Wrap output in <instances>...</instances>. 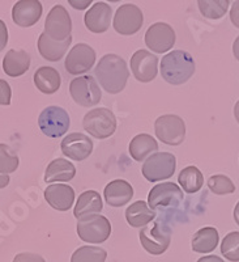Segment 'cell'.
<instances>
[{
    "mask_svg": "<svg viewBox=\"0 0 239 262\" xmlns=\"http://www.w3.org/2000/svg\"><path fill=\"white\" fill-rule=\"evenodd\" d=\"M94 75L107 93L116 95L127 85L130 70L123 58L116 54H106L95 66Z\"/></svg>",
    "mask_w": 239,
    "mask_h": 262,
    "instance_id": "6da1fadb",
    "label": "cell"
},
{
    "mask_svg": "<svg viewBox=\"0 0 239 262\" xmlns=\"http://www.w3.org/2000/svg\"><path fill=\"white\" fill-rule=\"evenodd\" d=\"M195 67L191 54L183 50H173L161 60V75L169 84L182 85L194 76Z\"/></svg>",
    "mask_w": 239,
    "mask_h": 262,
    "instance_id": "7a4b0ae2",
    "label": "cell"
},
{
    "mask_svg": "<svg viewBox=\"0 0 239 262\" xmlns=\"http://www.w3.org/2000/svg\"><path fill=\"white\" fill-rule=\"evenodd\" d=\"M173 231L161 219L149 226L142 227L139 232L140 243L148 253L159 256L165 253L172 243Z\"/></svg>",
    "mask_w": 239,
    "mask_h": 262,
    "instance_id": "3957f363",
    "label": "cell"
},
{
    "mask_svg": "<svg viewBox=\"0 0 239 262\" xmlns=\"http://www.w3.org/2000/svg\"><path fill=\"white\" fill-rule=\"evenodd\" d=\"M77 235L85 243L101 244L111 235V223L104 215H86L77 221Z\"/></svg>",
    "mask_w": 239,
    "mask_h": 262,
    "instance_id": "277c9868",
    "label": "cell"
},
{
    "mask_svg": "<svg viewBox=\"0 0 239 262\" xmlns=\"http://www.w3.org/2000/svg\"><path fill=\"white\" fill-rule=\"evenodd\" d=\"M84 130L97 139H106L116 130V118L107 107H95L89 111L83 119Z\"/></svg>",
    "mask_w": 239,
    "mask_h": 262,
    "instance_id": "5b68a950",
    "label": "cell"
},
{
    "mask_svg": "<svg viewBox=\"0 0 239 262\" xmlns=\"http://www.w3.org/2000/svg\"><path fill=\"white\" fill-rule=\"evenodd\" d=\"M177 168V159L170 152H156L144 161L142 176L149 182H158L173 177Z\"/></svg>",
    "mask_w": 239,
    "mask_h": 262,
    "instance_id": "8992f818",
    "label": "cell"
},
{
    "mask_svg": "<svg viewBox=\"0 0 239 262\" xmlns=\"http://www.w3.org/2000/svg\"><path fill=\"white\" fill-rule=\"evenodd\" d=\"M183 201V191L174 182L157 184L148 195V206L153 211H165V210L178 207Z\"/></svg>",
    "mask_w": 239,
    "mask_h": 262,
    "instance_id": "52a82bcc",
    "label": "cell"
},
{
    "mask_svg": "<svg viewBox=\"0 0 239 262\" xmlns=\"http://www.w3.org/2000/svg\"><path fill=\"white\" fill-rule=\"evenodd\" d=\"M154 133L162 143L169 146H179L186 138V123L179 116L165 114L156 119Z\"/></svg>",
    "mask_w": 239,
    "mask_h": 262,
    "instance_id": "ba28073f",
    "label": "cell"
},
{
    "mask_svg": "<svg viewBox=\"0 0 239 262\" xmlns=\"http://www.w3.org/2000/svg\"><path fill=\"white\" fill-rule=\"evenodd\" d=\"M71 125L67 111L60 106H47L38 117V126L49 138H60L65 134Z\"/></svg>",
    "mask_w": 239,
    "mask_h": 262,
    "instance_id": "9c48e42d",
    "label": "cell"
},
{
    "mask_svg": "<svg viewBox=\"0 0 239 262\" xmlns=\"http://www.w3.org/2000/svg\"><path fill=\"white\" fill-rule=\"evenodd\" d=\"M69 93L74 101L84 107L94 106L102 98L100 85L90 75H83L74 79L69 84Z\"/></svg>",
    "mask_w": 239,
    "mask_h": 262,
    "instance_id": "30bf717a",
    "label": "cell"
},
{
    "mask_svg": "<svg viewBox=\"0 0 239 262\" xmlns=\"http://www.w3.org/2000/svg\"><path fill=\"white\" fill-rule=\"evenodd\" d=\"M144 24L141 9L135 4H123L116 9L112 27L122 36H132L139 32Z\"/></svg>",
    "mask_w": 239,
    "mask_h": 262,
    "instance_id": "8fae6325",
    "label": "cell"
},
{
    "mask_svg": "<svg viewBox=\"0 0 239 262\" xmlns=\"http://www.w3.org/2000/svg\"><path fill=\"white\" fill-rule=\"evenodd\" d=\"M72 20L63 6H54L44 21V33L54 41H64L71 36Z\"/></svg>",
    "mask_w": 239,
    "mask_h": 262,
    "instance_id": "7c38bea8",
    "label": "cell"
},
{
    "mask_svg": "<svg viewBox=\"0 0 239 262\" xmlns=\"http://www.w3.org/2000/svg\"><path fill=\"white\" fill-rule=\"evenodd\" d=\"M175 32L166 23H156L145 33V45L157 54H163L175 45Z\"/></svg>",
    "mask_w": 239,
    "mask_h": 262,
    "instance_id": "4fadbf2b",
    "label": "cell"
},
{
    "mask_svg": "<svg viewBox=\"0 0 239 262\" xmlns=\"http://www.w3.org/2000/svg\"><path fill=\"white\" fill-rule=\"evenodd\" d=\"M95 62V51L86 43H77L65 58L64 67L69 75H81L92 69Z\"/></svg>",
    "mask_w": 239,
    "mask_h": 262,
    "instance_id": "5bb4252c",
    "label": "cell"
},
{
    "mask_svg": "<svg viewBox=\"0 0 239 262\" xmlns=\"http://www.w3.org/2000/svg\"><path fill=\"white\" fill-rule=\"evenodd\" d=\"M158 58L148 50H137L131 58V70L136 80L149 83L158 72Z\"/></svg>",
    "mask_w": 239,
    "mask_h": 262,
    "instance_id": "9a60e30c",
    "label": "cell"
},
{
    "mask_svg": "<svg viewBox=\"0 0 239 262\" xmlns=\"http://www.w3.org/2000/svg\"><path fill=\"white\" fill-rule=\"evenodd\" d=\"M62 152L68 159L75 161H83L92 155L93 140L81 133L68 134L60 143Z\"/></svg>",
    "mask_w": 239,
    "mask_h": 262,
    "instance_id": "2e32d148",
    "label": "cell"
},
{
    "mask_svg": "<svg viewBox=\"0 0 239 262\" xmlns=\"http://www.w3.org/2000/svg\"><path fill=\"white\" fill-rule=\"evenodd\" d=\"M43 7L39 0H18L12 8V20L21 28L36 25L41 18Z\"/></svg>",
    "mask_w": 239,
    "mask_h": 262,
    "instance_id": "e0dca14e",
    "label": "cell"
},
{
    "mask_svg": "<svg viewBox=\"0 0 239 262\" xmlns=\"http://www.w3.org/2000/svg\"><path fill=\"white\" fill-rule=\"evenodd\" d=\"M44 200L58 211H68L74 205L75 190L67 184H51L44 190Z\"/></svg>",
    "mask_w": 239,
    "mask_h": 262,
    "instance_id": "ac0fdd59",
    "label": "cell"
},
{
    "mask_svg": "<svg viewBox=\"0 0 239 262\" xmlns=\"http://www.w3.org/2000/svg\"><path fill=\"white\" fill-rule=\"evenodd\" d=\"M111 16V7L100 2L89 8V11L84 16V23L90 32L100 34V33H105L110 28Z\"/></svg>",
    "mask_w": 239,
    "mask_h": 262,
    "instance_id": "d6986e66",
    "label": "cell"
},
{
    "mask_svg": "<svg viewBox=\"0 0 239 262\" xmlns=\"http://www.w3.org/2000/svg\"><path fill=\"white\" fill-rule=\"evenodd\" d=\"M105 201L111 207H122L127 205L133 196V188L124 180H114L106 185L104 190Z\"/></svg>",
    "mask_w": 239,
    "mask_h": 262,
    "instance_id": "ffe728a7",
    "label": "cell"
},
{
    "mask_svg": "<svg viewBox=\"0 0 239 262\" xmlns=\"http://www.w3.org/2000/svg\"><path fill=\"white\" fill-rule=\"evenodd\" d=\"M71 43L72 36H69L64 41H54L43 32L38 38V51L43 59L50 60V62H59L64 57Z\"/></svg>",
    "mask_w": 239,
    "mask_h": 262,
    "instance_id": "44dd1931",
    "label": "cell"
},
{
    "mask_svg": "<svg viewBox=\"0 0 239 262\" xmlns=\"http://www.w3.org/2000/svg\"><path fill=\"white\" fill-rule=\"evenodd\" d=\"M34 84L37 90L44 95H53L58 92L62 84V78L58 70L49 66H42L34 74Z\"/></svg>",
    "mask_w": 239,
    "mask_h": 262,
    "instance_id": "7402d4cb",
    "label": "cell"
},
{
    "mask_svg": "<svg viewBox=\"0 0 239 262\" xmlns=\"http://www.w3.org/2000/svg\"><path fill=\"white\" fill-rule=\"evenodd\" d=\"M30 55L25 50H9L3 59V71L11 78H18L29 70Z\"/></svg>",
    "mask_w": 239,
    "mask_h": 262,
    "instance_id": "603a6c76",
    "label": "cell"
},
{
    "mask_svg": "<svg viewBox=\"0 0 239 262\" xmlns=\"http://www.w3.org/2000/svg\"><path fill=\"white\" fill-rule=\"evenodd\" d=\"M76 174V168L72 163L62 158L51 161L44 172V182H68Z\"/></svg>",
    "mask_w": 239,
    "mask_h": 262,
    "instance_id": "cb8c5ba5",
    "label": "cell"
},
{
    "mask_svg": "<svg viewBox=\"0 0 239 262\" xmlns=\"http://www.w3.org/2000/svg\"><path fill=\"white\" fill-rule=\"evenodd\" d=\"M102 209H104V205H102V198L100 193L95 190H86L79 195V200L74 209V215L79 221L86 215L100 214Z\"/></svg>",
    "mask_w": 239,
    "mask_h": 262,
    "instance_id": "d4e9b609",
    "label": "cell"
},
{
    "mask_svg": "<svg viewBox=\"0 0 239 262\" xmlns=\"http://www.w3.org/2000/svg\"><path fill=\"white\" fill-rule=\"evenodd\" d=\"M156 215V211H153L148 206V203L142 201H136L126 210V219L133 228H141V227L148 226L152 221H154Z\"/></svg>",
    "mask_w": 239,
    "mask_h": 262,
    "instance_id": "484cf974",
    "label": "cell"
},
{
    "mask_svg": "<svg viewBox=\"0 0 239 262\" xmlns=\"http://www.w3.org/2000/svg\"><path fill=\"white\" fill-rule=\"evenodd\" d=\"M128 149L133 160L144 161L148 156L153 155L158 151V143L152 135L139 134L131 140Z\"/></svg>",
    "mask_w": 239,
    "mask_h": 262,
    "instance_id": "4316f807",
    "label": "cell"
},
{
    "mask_svg": "<svg viewBox=\"0 0 239 262\" xmlns=\"http://www.w3.org/2000/svg\"><path fill=\"white\" fill-rule=\"evenodd\" d=\"M220 242L219 231L214 227H204L192 237V250L196 253H210Z\"/></svg>",
    "mask_w": 239,
    "mask_h": 262,
    "instance_id": "83f0119b",
    "label": "cell"
},
{
    "mask_svg": "<svg viewBox=\"0 0 239 262\" xmlns=\"http://www.w3.org/2000/svg\"><path fill=\"white\" fill-rule=\"evenodd\" d=\"M178 182L183 190L188 194L198 193L204 184V176L200 169L196 167H187L180 170L179 176H178Z\"/></svg>",
    "mask_w": 239,
    "mask_h": 262,
    "instance_id": "f1b7e54d",
    "label": "cell"
},
{
    "mask_svg": "<svg viewBox=\"0 0 239 262\" xmlns=\"http://www.w3.org/2000/svg\"><path fill=\"white\" fill-rule=\"evenodd\" d=\"M230 0H198L201 15L210 20H219L226 15Z\"/></svg>",
    "mask_w": 239,
    "mask_h": 262,
    "instance_id": "f546056e",
    "label": "cell"
},
{
    "mask_svg": "<svg viewBox=\"0 0 239 262\" xmlns=\"http://www.w3.org/2000/svg\"><path fill=\"white\" fill-rule=\"evenodd\" d=\"M107 253L104 248L100 247H80L72 254L71 262H105Z\"/></svg>",
    "mask_w": 239,
    "mask_h": 262,
    "instance_id": "4dcf8cb0",
    "label": "cell"
},
{
    "mask_svg": "<svg viewBox=\"0 0 239 262\" xmlns=\"http://www.w3.org/2000/svg\"><path fill=\"white\" fill-rule=\"evenodd\" d=\"M18 156L11 149V147L0 143V174H9L18 168Z\"/></svg>",
    "mask_w": 239,
    "mask_h": 262,
    "instance_id": "1f68e13d",
    "label": "cell"
},
{
    "mask_svg": "<svg viewBox=\"0 0 239 262\" xmlns=\"http://www.w3.org/2000/svg\"><path fill=\"white\" fill-rule=\"evenodd\" d=\"M221 253L231 262H239V232L227 233L221 243Z\"/></svg>",
    "mask_w": 239,
    "mask_h": 262,
    "instance_id": "d6a6232c",
    "label": "cell"
},
{
    "mask_svg": "<svg viewBox=\"0 0 239 262\" xmlns=\"http://www.w3.org/2000/svg\"><path fill=\"white\" fill-rule=\"evenodd\" d=\"M208 188L212 193L217 195H225V194H233L235 191V185L227 176L224 174H216L209 177L208 180Z\"/></svg>",
    "mask_w": 239,
    "mask_h": 262,
    "instance_id": "836d02e7",
    "label": "cell"
},
{
    "mask_svg": "<svg viewBox=\"0 0 239 262\" xmlns=\"http://www.w3.org/2000/svg\"><path fill=\"white\" fill-rule=\"evenodd\" d=\"M11 98H12L11 85L6 80L0 79V105H3V106L11 105Z\"/></svg>",
    "mask_w": 239,
    "mask_h": 262,
    "instance_id": "e575fe53",
    "label": "cell"
},
{
    "mask_svg": "<svg viewBox=\"0 0 239 262\" xmlns=\"http://www.w3.org/2000/svg\"><path fill=\"white\" fill-rule=\"evenodd\" d=\"M13 262H46L44 258L39 254L36 253H29V252H25V253H18L15 257Z\"/></svg>",
    "mask_w": 239,
    "mask_h": 262,
    "instance_id": "d590c367",
    "label": "cell"
},
{
    "mask_svg": "<svg viewBox=\"0 0 239 262\" xmlns=\"http://www.w3.org/2000/svg\"><path fill=\"white\" fill-rule=\"evenodd\" d=\"M8 43V29L3 20H0V51L4 50V48Z\"/></svg>",
    "mask_w": 239,
    "mask_h": 262,
    "instance_id": "8d00e7d4",
    "label": "cell"
},
{
    "mask_svg": "<svg viewBox=\"0 0 239 262\" xmlns=\"http://www.w3.org/2000/svg\"><path fill=\"white\" fill-rule=\"evenodd\" d=\"M93 3V0H68V4L75 9H79V11H84V9L88 8L90 4Z\"/></svg>",
    "mask_w": 239,
    "mask_h": 262,
    "instance_id": "74e56055",
    "label": "cell"
},
{
    "mask_svg": "<svg viewBox=\"0 0 239 262\" xmlns=\"http://www.w3.org/2000/svg\"><path fill=\"white\" fill-rule=\"evenodd\" d=\"M230 20L234 27L239 28V0H235L230 9Z\"/></svg>",
    "mask_w": 239,
    "mask_h": 262,
    "instance_id": "f35d334b",
    "label": "cell"
},
{
    "mask_svg": "<svg viewBox=\"0 0 239 262\" xmlns=\"http://www.w3.org/2000/svg\"><path fill=\"white\" fill-rule=\"evenodd\" d=\"M198 262H225L221 257L217 256H207V257H201L199 258Z\"/></svg>",
    "mask_w": 239,
    "mask_h": 262,
    "instance_id": "ab89813d",
    "label": "cell"
},
{
    "mask_svg": "<svg viewBox=\"0 0 239 262\" xmlns=\"http://www.w3.org/2000/svg\"><path fill=\"white\" fill-rule=\"evenodd\" d=\"M9 181H11V179H9L8 174H0V189L7 188Z\"/></svg>",
    "mask_w": 239,
    "mask_h": 262,
    "instance_id": "60d3db41",
    "label": "cell"
},
{
    "mask_svg": "<svg viewBox=\"0 0 239 262\" xmlns=\"http://www.w3.org/2000/svg\"><path fill=\"white\" fill-rule=\"evenodd\" d=\"M233 54L234 57H235L236 60H239V36L236 37L235 41L233 43Z\"/></svg>",
    "mask_w": 239,
    "mask_h": 262,
    "instance_id": "b9f144b4",
    "label": "cell"
},
{
    "mask_svg": "<svg viewBox=\"0 0 239 262\" xmlns=\"http://www.w3.org/2000/svg\"><path fill=\"white\" fill-rule=\"evenodd\" d=\"M234 221L239 226V202L235 205V209H234Z\"/></svg>",
    "mask_w": 239,
    "mask_h": 262,
    "instance_id": "7bdbcfd3",
    "label": "cell"
},
{
    "mask_svg": "<svg viewBox=\"0 0 239 262\" xmlns=\"http://www.w3.org/2000/svg\"><path fill=\"white\" fill-rule=\"evenodd\" d=\"M234 116H235L236 122L239 123V100H238V101H236L235 106H234Z\"/></svg>",
    "mask_w": 239,
    "mask_h": 262,
    "instance_id": "ee69618b",
    "label": "cell"
},
{
    "mask_svg": "<svg viewBox=\"0 0 239 262\" xmlns=\"http://www.w3.org/2000/svg\"><path fill=\"white\" fill-rule=\"evenodd\" d=\"M107 2H110V3H118L121 0H107Z\"/></svg>",
    "mask_w": 239,
    "mask_h": 262,
    "instance_id": "f6af8a7d",
    "label": "cell"
}]
</instances>
